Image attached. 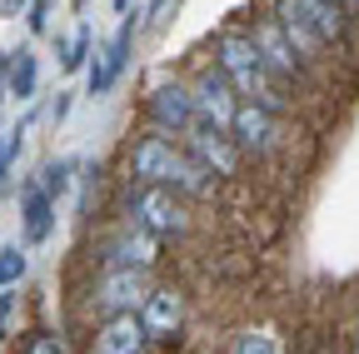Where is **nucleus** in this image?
<instances>
[{"instance_id": "f257e3e1", "label": "nucleus", "mask_w": 359, "mask_h": 354, "mask_svg": "<svg viewBox=\"0 0 359 354\" xmlns=\"http://www.w3.org/2000/svg\"><path fill=\"white\" fill-rule=\"evenodd\" d=\"M130 175L140 185H165L175 195H190V200H210L219 185L205 165L190 160V150H175L165 135H140L130 145Z\"/></svg>"}, {"instance_id": "f03ea898", "label": "nucleus", "mask_w": 359, "mask_h": 354, "mask_svg": "<svg viewBox=\"0 0 359 354\" xmlns=\"http://www.w3.org/2000/svg\"><path fill=\"white\" fill-rule=\"evenodd\" d=\"M215 65L230 75V85L245 95V100H255V105H264L269 115H280L290 100L280 95V80L264 70V60H259V50H255V40L250 35H240V30H224L219 40H215Z\"/></svg>"}, {"instance_id": "7ed1b4c3", "label": "nucleus", "mask_w": 359, "mask_h": 354, "mask_svg": "<svg viewBox=\"0 0 359 354\" xmlns=\"http://www.w3.org/2000/svg\"><path fill=\"white\" fill-rule=\"evenodd\" d=\"M125 215H130L135 230H145V235H155V240L190 230L185 205H180V195L165 190V185H135V190L125 195Z\"/></svg>"}, {"instance_id": "20e7f679", "label": "nucleus", "mask_w": 359, "mask_h": 354, "mask_svg": "<svg viewBox=\"0 0 359 354\" xmlns=\"http://www.w3.org/2000/svg\"><path fill=\"white\" fill-rule=\"evenodd\" d=\"M150 294H155L150 270H105L90 290V304H95L100 320H115V315H140Z\"/></svg>"}, {"instance_id": "39448f33", "label": "nucleus", "mask_w": 359, "mask_h": 354, "mask_svg": "<svg viewBox=\"0 0 359 354\" xmlns=\"http://www.w3.org/2000/svg\"><path fill=\"white\" fill-rule=\"evenodd\" d=\"M145 115L155 130H170V135H190V130L200 125V110H195V90L180 80H165L155 85V90L145 95Z\"/></svg>"}, {"instance_id": "423d86ee", "label": "nucleus", "mask_w": 359, "mask_h": 354, "mask_svg": "<svg viewBox=\"0 0 359 354\" xmlns=\"http://www.w3.org/2000/svg\"><path fill=\"white\" fill-rule=\"evenodd\" d=\"M190 90H195V110H200V125H215V130H230V125H235V110L245 105V100H240V90L230 85V75H224L219 65L200 70Z\"/></svg>"}, {"instance_id": "0eeeda50", "label": "nucleus", "mask_w": 359, "mask_h": 354, "mask_svg": "<svg viewBox=\"0 0 359 354\" xmlns=\"http://www.w3.org/2000/svg\"><path fill=\"white\" fill-rule=\"evenodd\" d=\"M185 150H190V160L195 165H205L215 180H235L240 175V145H235V135L230 130H215V125H195L190 135H185Z\"/></svg>"}, {"instance_id": "6e6552de", "label": "nucleus", "mask_w": 359, "mask_h": 354, "mask_svg": "<svg viewBox=\"0 0 359 354\" xmlns=\"http://www.w3.org/2000/svg\"><path fill=\"white\" fill-rule=\"evenodd\" d=\"M250 40H255V50H259L264 70L275 75L280 85H299V80L309 75V65L299 60V50H294L290 40H285V30H280V20H275V15H269V20H259Z\"/></svg>"}, {"instance_id": "1a4fd4ad", "label": "nucleus", "mask_w": 359, "mask_h": 354, "mask_svg": "<svg viewBox=\"0 0 359 354\" xmlns=\"http://www.w3.org/2000/svg\"><path fill=\"white\" fill-rule=\"evenodd\" d=\"M135 30H140V20L130 15V20L115 30V40L105 46V55H100L95 65H90V75H85V90H90V95H105L110 85L125 75V65H130V46H135Z\"/></svg>"}, {"instance_id": "9d476101", "label": "nucleus", "mask_w": 359, "mask_h": 354, "mask_svg": "<svg viewBox=\"0 0 359 354\" xmlns=\"http://www.w3.org/2000/svg\"><path fill=\"white\" fill-rule=\"evenodd\" d=\"M145 344H150V329L140 315H115V320H100L90 354H145Z\"/></svg>"}, {"instance_id": "9b49d317", "label": "nucleus", "mask_w": 359, "mask_h": 354, "mask_svg": "<svg viewBox=\"0 0 359 354\" xmlns=\"http://www.w3.org/2000/svg\"><path fill=\"white\" fill-rule=\"evenodd\" d=\"M100 259H105V270H150V264L160 259V240L130 225L125 235H115V240L100 250Z\"/></svg>"}, {"instance_id": "f8f14e48", "label": "nucleus", "mask_w": 359, "mask_h": 354, "mask_svg": "<svg viewBox=\"0 0 359 354\" xmlns=\"http://www.w3.org/2000/svg\"><path fill=\"white\" fill-rule=\"evenodd\" d=\"M275 120H280V115H269L264 105L245 100V105L235 110L230 135H235V145H240L245 155H269V150H275Z\"/></svg>"}, {"instance_id": "ddd939ff", "label": "nucleus", "mask_w": 359, "mask_h": 354, "mask_svg": "<svg viewBox=\"0 0 359 354\" xmlns=\"http://www.w3.org/2000/svg\"><path fill=\"white\" fill-rule=\"evenodd\" d=\"M275 20H280L285 40L299 50V60H304V65H309V60H320V50H325V35L314 30V20L304 15V0H275Z\"/></svg>"}, {"instance_id": "4468645a", "label": "nucleus", "mask_w": 359, "mask_h": 354, "mask_svg": "<svg viewBox=\"0 0 359 354\" xmlns=\"http://www.w3.org/2000/svg\"><path fill=\"white\" fill-rule=\"evenodd\" d=\"M140 320L150 329V339H180V325H185V294L180 290H155L140 309Z\"/></svg>"}, {"instance_id": "2eb2a0df", "label": "nucleus", "mask_w": 359, "mask_h": 354, "mask_svg": "<svg viewBox=\"0 0 359 354\" xmlns=\"http://www.w3.org/2000/svg\"><path fill=\"white\" fill-rule=\"evenodd\" d=\"M20 219H25V240L30 245H45L55 235V200L45 195L40 185H25V195H20Z\"/></svg>"}, {"instance_id": "dca6fc26", "label": "nucleus", "mask_w": 359, "mask_h": 354, "mask_svg": "<svg viewBox=\"0 0 359 354\" xmlns=\"http://www.w3.org/2000/svg\"><path fill=\"white\" fill-rule=\"evenodd\" d=\"M304 15L314 20V30L325 35V46L344 40V30H349V11H344V0H304Z\"/></svg>"}, {"instance_id": "f3484780", "label": "nucleus", "mask_w": 359, "mask_h": 354, "mask_svg": "<svg viewBox=\"0 0 359 354\" xmlns=\"http://www.w3.org/2000/svg\"><path fill=\"white\" fill-rule=\"evenodd\" d=\"M35 75H40L35 55H30V50H15V60H11V80H6L15 100H35Z\"/></svg>"}, {"instance_id": "a211bd4d", "label": "nucleus", "mask_w": 359, "mask_h": 354, "mask_svg": "<svg viewBox=\"0 0 359 354\" xmlns=\"http://www.w3.org/2000/svg\"><path fill=\"white\" fill-rule=\"evenodd\" d=\"M224 354H285V349H280V334L275 329H240Z\"/></svg>"}, {"instance_id": "6ab92c4d", "label": "nucleus", "mask_w": 359, "mask_h": 354, "mask_svg": "<svg viewBox=\"0 0 359 354\" xmlns=\"http://www.w3.org/2000/svg\"><path fill=\"white\" fill-rule=\"evenodd\" d=\"M45 195H50V200H60L65 190H70V160H45L40 165V180H35Z\"/></svg>"}, {"instance_id": "aec40b11", "label": "nucleus", "mask_w": 359, "mask_h": 354, "mask_svg": "<svg viewBox=\"0 0 359 354\" xmlns=\"http://www.w3.org/2000/svg\"><path fill=\"white\" fill-rule=\"evenodd\" d=\"M20 354H70V344H65V334H55V329H30Z\"/></svg>"}, {"instance_id": "412c9836", "label": "nucleus", "mask_w": 359, "mask_h": 354, "mask_svg": "<svg viewBox=\"0 0 359 354\" xmlns=\"http://www.w3.org/2000/svg\"><path fill=\"white\" fill-rule=\"evenodd\" d=\"M85 55H90V25H80V30L65 40V46H60V65H65V70H80Z\"/></svg>"}, {"instance_id": "4be33fe9", "label": "nucleus", "mask_w": 359, "mask_h": 354, "mask_svg": "<svg viewBox=\"0 0 359 354\" xmlns=\"http://www.w3.org/2000/svg\"><path fill=\"white\" fill-rule=\"evenodd\" d=\"M25 250L20 245H6V250H0V285H15V280H25Z\"/></svg>"}, {"instance_id": "5701e85b", "label": "nucleus", "mask_w": 359, "mask_h": 354, "mask_svg": "<svg viewBox=\"0 0 359 354\" xmlns=\"http://www.w3.org/2000/svg\"><path fill=\"white\" fill-rule=\"evenodd\" d=\"M25 20H30V30H35V35H45V30H50V0H30Z\"/></svg>"}, {"instance_id": "b1692460", "label": "nucleus", "mask_w": 359, "mask_h": 354, "mask_svg": "<svg viewBox=\"0 0 359 354\" xmlns=\"http://www.w3.org/2000/svg\"><path fill=\"white\" fill-rule=\"evenodd\" d=\"M15 309H20V299L6 290V294H0V339L11 334V325H15Z\"/></svg>"}, {"instance_id": "393cba45", "label": "nucleus", "mask_w": 359, "mask_h": 354, "mask_svg": "<svg viewBox=\"0 0 359 354\" xmlns=\"http://www.w3.org/2000/svg\"><path fill=\"white\" fill-rule=\"evenodd\" d=\"M11 60H15V50H0V95L11 90V85H6L11 80Z\"/></svg>"}, {"instance_id": "a878e982", "label": "nucleus", "mask_w": 359, "mask_h": 354, "mask_svg": "<svg viewBox=\"0 0 359 354\" xmlns=\"http://www.w3.org/2000/svg\"><path fill=\"white\" fill-rule=\"evenodd\" d=\"M65 110H70V95H55V105L45 110V115H50V120H65Z\"/></svg>"}, {"instance_id": "bb28decb", "label": "nucleus", "mask_w": 359, "mask_h": 354, "mask_svg": "<svg viewBox=\"0 0 359 354\" xmlns=\"http://www.w3.org/2000/svg\"><path fill=\"white\" fill-rule=\"evenodd\" d=\"M15 6H25V0H0V11H15Z\"/></svg>"}, {"instance_id": "cd10ccee", "label": "nucleus", "mask_w": 359, "mask_h": 354, "mask_svg": "<svg viewBox=\"0 0 359 354\" xmlns=\"http://www.w3.org/2000/svg\"><path fill=\"white\" fill-rule=\"evenodd\" d=\"M344 11H359V0H344Z\"/></svg>"}, {"instance_id": "c85d7f7f", "label": "nucleus", "mask_w": 359, "mask_h": 354, "mask_svg": "<svg viewBox=\"0 0 359 354\" xmlns=\"http://www.w3.org/2000/svg\"><path fill=\"white\" fill-rule=\"evenodd\" d=\"M354 354H359V325H354Z\"/></svg>"}, {"instance_id": "c756f323", "label": "nucleus", "mask_w": 359, "mask_h": 354, "mask_svg": "<svg viewBox=\"0 0 359 354\" xmlns=\"http://www.w3.org/2000/svg\"><path fill=\"white\" fill-rule=\"evenodd\" d=\"M115 6H120V11H125V6H130V0H115Z\"/></svg>"}]
</instances>
